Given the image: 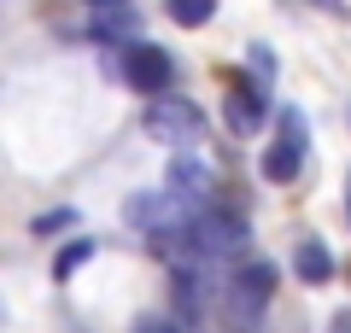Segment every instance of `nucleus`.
Returning <instances> with one entry per match:
<instances>
[{
    "label": "nucleus",
    "mask_w": 351,
    "mask_h": 333,
    "mask_svg": "<svg viewBox=\"0 0 351 333\" xmlns=\"http://www.w3.org/2000/svg\"><path fill=\"white\" fill-rule=\"evenodd\" d=\"M141 129H147L152 140H164V147H199L205 140V111L193 106V99H158V106L141 117Z\"/></svg>",
    "instance_id": "nucleus-1"
},
{
    "label": "nucleus",
    "mask_w": 351,
    "mask_h": 333,
    "mask_svg": "<svg viewBox=\"0 0 351 333\" xmlns=\"http://www.w3.org/2000/svg\"><path fill=\"white\" fill-rule=\"evenodd\" d=\"M123 82L141 88V94H164L176 82V59L164 47H152V41H129L123 47Z\"/></svg>",
    "instance_id": "nucleus-2"
},
{
    "label": "nucleus",
    "mask_w": 351,
    "mask_h": 333,
    "mask_svg": "<svg viewBox=\"0 0 351 333\" xmlns=\"http://www.w3.org/2000/svg\"><path fill=\"white\" fill-rule=\"evenodd\" d=\"M263 117H269V99H263V88L258 82H228V99H223V123H228V135L234 140H246V135H258L263 129Z\"/></svg>",
    "instance_id": "nucleus-3"
},
{
    "label": "nucleus",
    "mask_w": 351,
    "mask_h": 333,
    "mask_svg": "<svg viewBox=\"0 0 351 333\" xmlns=\"http://www.w3.org/2000/svg\"><path fill=\"white\" fill-rule=\"evenodd\" d=\"M123 222H129V228L158 234V228H170V222H182V205H176L170 193H135V199L123 205Z\"/></svg>",
    "instance_id": "nucleus-4"
},
{
    "label": "nucleus",
    "mask_w": 351,
    "mask_h": 333,
    "mask_svg": "<svg viewBox=\"0 0 351 333\" xmlns=\"http://www.w3.org/2000/svg\"><path fill=\"white\" fill-rule=\"evenodd\" d=\"M304 152H311V140H293V135H276V147L263 152V182H276V187H287L293 175L304 170Z\"/></svg>",
    "instance_id": "nucleus-5"
},
{
    "label": "nucleus",
    "mask_w": 351,
    "mask_h": 333,
    "mask_svg": "<svg viewBox=\"0 0 351 333\" xmlns=\"http://www.w3.org/2000/svg\"><path fill=\"white\" fill-rule=\"evenodd\" d=\"M135 12L129 6H94V24H88V36L94 41H112V47H129L135 41Z\"/></svg>",
    "instance_id": "nucleus-6"
},
{
    "label": "nucleus",
    "mask_w": 351,
    "mask_h": 333,
    "mask_svg": "<svg viewBox=\"0 0 351 333\" xmlns=\"http://www.w3.org/2000/svg\"><path fill=\"white\" fill-rule=\"evenodd\" d=\"M293 275H299L304 286H322V281H334V251H328L322 240H304V246L293 251Z\"/></svg>",
    "instance_id": "nucleus-7"
},
{
    "label": "nucleus",
    "mask_w": 351,
    "mask_h": 333,
    "mask_svg": "<svg viewBox=\"0 0 351 333\" xmlns=\"http://www.w3.org/2000/svg\"><path fill=\"white\" fill-rule=\"evenodd\" d=\"M170 187L176 193H211V170L199 158H176L170 164Z\"/></svg>",
    "instance_id": "nucleus-8"
},
{
    "label": "nucleus",
    "mask_w": 351,
    "mask_h": 333,
    "mask_svg": "<svg viewBox=\"0 0 351 333\" xmlns=\"http://www.w3.org/2000/svg\"><path fill=\"white\" fill-rule=\"evenodd\" d=\"M94 251H100V240H71V246H64L59 258H53V281H71V275L82 269L88 258H94Z\"/></svg>",
    "instance_id": "nucleus-9"
},
{
    "label": "nucleus",
    "mask_w": 351,
    "mask_h": 333,
    "mask_svg": "<svg viewBox=\"0 0 351 333\" xmlns=\"http://www.w3.org/2000/svg\"><path fill=\"white\" fill-rule=\"evenodd\" d=\"M164 6H170V18L182 29H199V24H211V18H217V0H164Z\"/></svg>",
    "instance_id": "nucleus-10"
},
{
    "label": "nucleus",
    "mask_w": 351,
    "mask_h": 333,
    "mask_svg": "<svg viewBox=\"0 0 351 333\" xmlns=\"http://www.w3.org/2000/svg\"><path fill=\"white\" fill-rule=\"evenodd\" d=\"M234 281H240V286H252L258 298H269V293H276V281H281V275L269 269V263H240V269H234Z\"/></svg>",
    "instance_id": "nucleus-11"
},
{
    "label": "nucleus",
    "mask_w": 351,
    "mask_h": 333,
    "mask_svg": "<svg viewBox=\"0 0 351 333\" xmlns=\"http://www.w3.org/2000/svg\"><path fill=\"white\" fill-rule=\"evenodd\" d=\"M199 298H205V286H199V275H176V316H199Z\"/></svg>",
    "instance_id": "nucleus-12"
},
{
    "label": "nucleus",
    "mask_w": 351,
    "mask_h": 333,
    "mask_svg": "<svg viewBox=\"0 0 351 333\" xmlns=\"http://www.w3.org/2000/svg\"><path fill=\"white\" fill-rule=\"evenodd\" d=\"M71 222H76V210H41V217L29 222V228H36V234H64Z\"/></svg>",
    "instance_id": "nucleus-13"
},
{
    "label": "nucleus",
    "mask_w": 351,
    "mask_h": 333,
    "mask_svg": "<svg viewBox=\"0 0 351 333\" xmlns=\"http://www.w3.org/2000/svg\"><path fill=\"white\" fill-rule=\"evenodd\" d=\"M246 59H252V82L263 88V82H269V71H276V59H269V47H263V41H258V47H252Z\"/></svg>",
    "instance_id": "nucleus-14"
},
{
    "label": "nucleus",
    "mask_w": 351,
    "mask_h": 333,
    "mask_svg": "<svg viewBox=\"0 0 351 333\" xmlns=\"http://www.w3.org/2000/svg\"><path fill=\"white\" fill-rule=\"evenodd\" d=\"M281 135H293V140H311V129H304V111H299V106H281Z\"/></svg>",
    "instance_id": "nucleus-15"
},
{
    "label": "nucleus",
    "mask_w": 351,
    "mask_h": 333,
    "mask_svg": "<svg viewBox=\"0 0 351 333\" xmlns=\"http://www.w3.org/2000/svg\"><path fill=\"white\" fill-rule=\"evenodd\" d=\"M135 333H182V328H176L170 316H141V321H135Z\"/></svg>",
    "instance_id": "nucleus-16"
},
{
    "label": "nucleus",
    "mask_w": 351,
    "mask_h": 333,
    "mask_svg": "<svg viewBox=\"0 0 351 333\" xmlns=\"http://www.w3.org/2000/svg\"><path fill=\"white\" fill-rule=\"evenodd\" d=\"M334 333H351V310H339V316H334Z\"/></svg>",
    "instance_id": "nucleus-17"
},
{
    "label": "nucleus",
    "mask_w": 351,
    "mask_h": 333,
    "mask_svg": "<svg viewBox=\"0 0 351 333\" xmlns=\"http://www.w3.org/2000/svg\"><path fill=\"white\" fill-rule=\"evenodd\" d=\"M94 6H129V0H94Z\"/></svg>",
    "instance_id": "nucleus-18"
},
{
    "label": "nucleus",
    "mask_w": 351,
    "mask_h": 333,
    "mask_svg": "<svg viewBox=\"0 0 351 333\" xmlns=\"http://www.w3.org/2000/svg\"><path fill=\"white\" fill-rule=\"evenodd\" d=\"M346 199H351V182H346Z\"/></svg>",
    "instance_id": "nucleus-19"
}]
</instances>
